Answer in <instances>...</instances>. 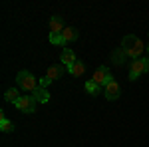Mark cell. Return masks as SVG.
Returning <instances> with one entry per match:
<instances>
[{
	"instance_id": "obj_13",
	"label": "cell",
	"mask_w": 149,
	"mask_h": 147,
	"mask_svg": "<svg viewBox=\"0 0 149 147\" xmlns=\"http://www.w3.org/2000/svg\"><path fill=\"white\" fill-rule=\"evenodd\" d=\"M0 131H4V133L14 131V123H12V121L6 117V115H4V113H0Z\"/></svg>"
},
{
	"instance_id": "obj_18",
	"label": "cell",
	"mask_w": 149,
	"mask_h": 147,
	"mask_svg": "<svg viewBox=\"0 0 149 147\" xmlns=\"http://www.w3.org/2000/svg\"><path fill=\"white\" fill-rule=\"evenodd\" d=\"M38 82H40V88H48V86L52 84V79L48 78V76H44V78H40Z\"/></svg>"
},
{
	"instance_id": "obj_3",
	"label": "cell",
	"mask_w": 149,
	"mask_h": 147,
	"mask_svg": "<svg viewBox=\"0 0 149 147\" xmlns=\"http://www.w3.org/2000/svg\"><path fill=\"white\" fill-rule=\"evenodd\" d=\"M145 72H149V58H139V60H133L129 64V79L131 82H135Z\"/></svg>"
},
{
	"instance_id": "obj_14",
	"label": "cell",
	"mask_w": 149,
	"mask_h": 147,
	"mask_svg": "<svg viewBox=\"0 0 149 147\" xmlns=\"http://www.w3.org/2000/svg\"><path fill=\"white\" fill-rule=\"evenodd\" d=\"M18 100H20V95H18V88H8V90L4 91V102L16 103Z\"/></svg>"
},
{
	"instance_id": "obj_10",
	"label": "cell",
	"mask_w": 149,
	"mask_h": 147,
	"mask_svg": "<svg viewBox=\"0 0 149 147\" xmlns=\"http://www.w3.org/2000/svg\"><path fill=\"white\" fill-rule=\"evenodd\" d=\"M64 72H66V70H64V66H62V64H56V66H50V68H48V74H46V76L54 82V79H60V78H62V76H64Z\"/></svg>"
},
{
	"instance_id": "obj_15",
	"label": "cell",
	"mask_w": 149,
	"mask_h": 147,
	"mask_svg": "<svg viewBox=\"0 0 149 147\" xmlns=\"http://www.w3.org/2000/svg\"><path fill=\"white\" fill-rule=\"evenodd\" d=\"M84 88H86V91H88L90 95H97V93H100V90H102V88H100V86H97L93 79H88Z\"/></svg>"
},
{
	"instance_id": "obj_1",
	"label": "cell",
	"mask_w": 149,
	"mask_h": 147,
	"mask_svg": "<svg viewBox=\"0 0 149 147\" xmlns=\"http://www.w3.org/2000/svg\"><path fill=\"white\" fill-rule=\"evenodd\" d=\"M121 50L127 54V58H131V60H139L141 52L145 50V46H143V42H141L135 34H127L125 38L121 40Z\"/></svg>"
},
{
	"instance_id": "obj_5",
	"label": "cell",
	"mask_w": 149,
	"mask_h": 147,
	"mask_svg": "<svg viewBox=\"0 0 149 147\" xmlns=\"http://www.w3.org/2000/svg\"><path fill=\"white\" fill-rule=\"evenodd\" d=\"M92 79L95 82V84H97V86H100V88H102V86L105 88V86H107V84H109V82H111L113 78H111V72L105 68V66H100V68L93 72Z\"/></svg>"
},
{
	"instance_id": "obj_12",
	"label": "cell",
	"mask_w": 149,
	"mask_h": 147,
	"mask_svg": "<svg viewBox=\"0 0 149 147\" xmlns=\"http://www.w3.org/2000/svg\"><path fill=\"white\" fill-rule=\"evenodd\" d=\"M68 72L72 74V76H76V78H81V76L86 74V64L78 60V62H76V64H74L72 68H68Z\"/></svg>"
},
{
	"instance_id": "obj_4",
	"label": "cell",
	"mask_w": 149,
	"mask_h": 147,
	"mask_svg": "<svg viewBox=\"0 0 149 147\" xmlns=\"http://www.w3.org/2000/svg\"><path fill=\"white\" fill-rule=\"evenodd\" d=\"M16 109L22 113H34L36 111V100L34 95H20V100L14 103Z\"/></svg>"
},
{
	"instance_id": "obj_9",
	"label": "cell",
	"mask_w": 149,
	"mask_h": 147,
	"mask_svg": "<svg viewBox=\"0 0 149 147\" xmlns=\"http://www.w3.org/2000/svg\"><path fill=\"white\" fill-rule=\"evenodd\" d=\"M76 38H78V32H76L74 28L66 26V28H64V32H62V46H68L70 42H74Z\"/></svg>"
},
{
	"instance_id": "obj_16",
	"label": "cell",
	"mask_w": 149,
	"mask_h": 147,
	"mask_svg": "<svg viewBox=\"0 0 149 147\" xmlns=\"http://www.w3.org/2000/svg\"><path fill=\"white\" fill-rule=\"evenodd\" d=\"M125 58H127V54L123 52V50H121V48H119V50H117V52L113 54V64H117V66H121Z\"/></svg>"
},
{
	"instance_id": "obj_2",
	"label": "cell",
	"mask_w": 149,
	"mask_h": 147,
	"mask_svg": "<svg viewBox=\"0 0 149 147\" xmlns=\"http://www.w3.org/2000/svg\"><path fill=\"white\" fill-rule=\"evenodd\" d=\"M16 82H18V88L24 91H30V93H34L36 88L40 86V82L34 78V74L32 72H28V70H22L18 76H16Z\"/></svg>"
},
{
	"instance_id": "obj_19",
	"label": "cell",
	"mask_w": 149,
	"mask_h": 147,
	"mask_svg": "<svg viewBox=\"0 0 149 147\" xmlns=\"http://www.w3.org/2000/svg\"><path fill=\"white\" fill-rule=\"evenodd\" d=\"M147 54H149V46H147Z\"/></svg>"
},
{
	"instance_id": "obj_6",
	"label": "cell",
	"mask_w": 149,
	"mask_h": 147,
	"mask_svg": "<svg viewBox=\"0 0 149 147\" xmlns=\"http://www.w3.org/2000/svg\"><path fill=\"white\" fill-rule=\"evenodd\" d=\"M103 93H105V98H107L109 102H113V100H117V98L121 95V88H119V84H117L115 79H111V82L103 88Z\"/></svg>"
},
{
	"instance_id": "obj_11",
	"label": "cell",
	"mask_w": 149,
	"mask_h": 147,
	"mask_svg": "<svg viewBox=\"0 0 149 147\" xmlns=\"http://www.w3.org/2000/svg\"><path fill=\"white\" fill-rule=\"evenodd\" d=\"M32 95H34L36 102H40V103H48V102H50V91H48L46 88H40V86H38Z\"/></svg>"
},
{
	"instance_id": "obj_7",
	"label": "cell",
	"mask_w": 149,
	"mask_h": 147,
	"mask_svg": "<svg viewBox=\"0 0 149 147\" xmlns=\"http://www.w3.org/2000/svg\"><path fill=\"white\" fill-rule=\"evenodd\" d=\"M64 20H62V16H52L50 18V34H62L64 32Z\"/></svg>"
},
{
	"instance_id": "obj_17",
	"label": "cell",
	"mask_w": 149,
	"mask_h": 147,
	"mask_svg": "<svg viewBox=\"0 0 149 147\" xmlns=\"http://www.w3.org/2000/svg\"><path fill=\"white\" fill-rule=\"evenodd\" d=\"M50 42H52V44H60V46H62V34H50Z\"/></svg>"
},
{
	"instance_id": "obj_8",
	"label": "cell",
	"mask_w": 149,
	"mask_h": 147,
	"mask_svg": "<svg viewBox=\"0 0 149 147\" xmlns=\"http://www.w3.org/2000/svg\"><path fill=\"white\" fill-rule=\"evenodd\" d=\"M76 62H78V60H76V54H74V50H70V48H64L60 64H64L66 68H72V66H74Z\"/></svg>"
}]
</instances>
